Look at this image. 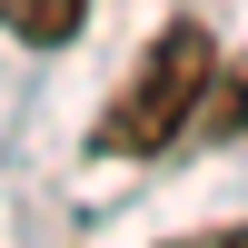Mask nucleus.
I'll use <instances>...</instances> for the list:
<instances>
[{
  "label": "nucleus",
  "instance_id": "f257e3e1",
  "mask_svg": "<svg viewBox=\"0 0 248 248\" xmlns=\"http://www.w3.org/2000/svg\"><path fill=\"white\" fill-rule=\"evenodd\" d=\"M209 79H218V40L199 30V20H169V30L129 60V79H119L109 119H99V159H159L189 129V109L209 99Z\"/></svg>",
  "mask_w": 248,
  "mask_h": 248
},
{
  "label": "nucleus",
  "instance_id": "f03ea898",
  "mask_svg": "<svg viewBox=\"0 0 248 248\" xmlns=\"http://www.w3.org/2000/svg\"><path fill=\"white\" fill-rule=\"evenodd\" d=\"M79 20H90V0H0V30H10V40H30V50L79 40Z\"/></svg>",
  "mask_w": 248,
  "mask_h": 248
}]
</instances>
